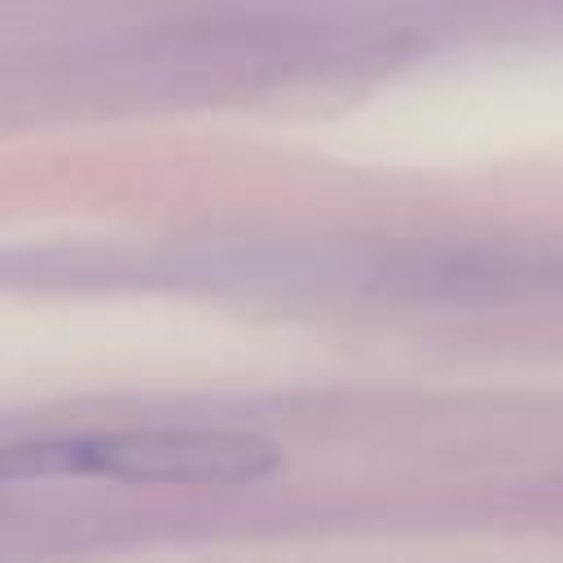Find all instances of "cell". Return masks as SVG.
Returning <instances> with one entry per match:
<instances>
[{
  "label": "cell",
  "instance_id": "cell-1",
  "mask_svg": "<svg viewBox=\"0 0 563 563\" xmlns=\"http://www.w3.org/2000/svg\"><path fill=\"white\" fill-rule=\"evenodd\" d=\"M282 453L233 431H110L13 444L0 457L4 479L22 475H110L128 484H255Z\"/></svg>",
  "mask_w": 563,
  "mask_h": 563
}]
</instances>
